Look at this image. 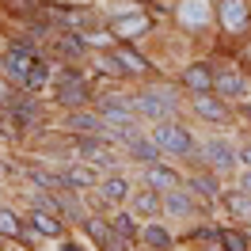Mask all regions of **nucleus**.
<instances>
[{
    "label": "nucleus",
    "mask_w": 251,
    "mask_h": 251,
    "mask_svg": "<svg viewBox=\"0 0 251 251\" xmlns=\"http://www.w3.org/2000/svg\"><path fill=\"white\" fill-rule=\"evenodd\" d=\"M149 141L160 149V156H190V152H194V137H190V129H187V126H179L175 118L156 122Z\"/></svg>",
    "instance_id": "obj_1"
},
{
    "label": "nucleus",
    "mask_w": 251,
    "mask_h": 251,
    "mask_svg": "<svg viewBox=\"0 0 251 251\" xmlns=\"http://www.w3.org/2000/svg\"><path fill=\"white\" fill-rule=\"evenodd\" d=\"M129 107H133V114H141V118L164 122V118H172V114H175L179 99H175V92H168V88H152V92L129 95Z\"/></svg>",
    "instance_id": "obj_2"
},
{
    "label": "nucleus",
    "mask_w": 251,
    "mask_h": 251,
    "mask_svg": "<svg viewBox=\"0 0 251 251\" xmlns=\"http://www.w3.org/2000/svg\"><path fill=\"white\" fill-rule=\"evenodd\" d=\"M209 88H217L221 99H248V76H244V73H236L232 65H228V69H221V73H213Z\"/></svg>",
    "instance_id": "obj_3"
},
{
    "label": "nucleus",
    "mask_w": 251,
    "mask_h": 251,
    "mask_svg": "<svg viewBox=\"0 0 251 251\" xmlns=\"http://www.w3.org/2000/svg\"><path fill=\"white\" fill-rule=\"evenodd\" d=\"M202 156L209 168L225 172V168H236V145L225 137H209V141H202Z\"/></svg>",
    "instance_id": "obj_4"
},
{
    "label": "nucleus",
    "mask_w": 251,
    "mask_h": 251,
    "mask_svg": "<svg viewBox=\"0 0 251 251\" xmlns=\"http://www.w3.org/2000/svg\"><path fill=\"white\" fill-rule=\"evenodd\" d=\"M145 187L156 190V194H164V190H175L183 187V179H179V172L175 168H164V164H145Z\"/></svg>",
    "instance_id": "obj_5"
},
{
    "label": "nucleus",
    "mask_w": 251,
    "mask_h": 251,
    "mask_svg": "<svg viewBox=\"0 0 251 251\" xmlns=\"http://www.w3.org/2000/svg\"><path fill=\"white\" fill-rule=\"evenodd\" d=\"M160 213H168V217H190V213H194V198H190V190L187 187L164 190V194H160Z\"/></svg>",
    "instance_id": "obj_6"
},
{
    "label": "nucleus",
    "mask_w": 251,
    "mask_h": 251,
    "mask_svg": "<svg viewBox=\"0 0 251 251\" xmlns=\"http://www.w3.org/2000/svg\"><path fill=\"white\" fill-rule=\"evenodd\" d=\"M194 110H198V118H205V122H228L232 118V110H228V103L225 99H217V95H194Z\"/></svg>",
    "instance_id": "obj_7"
},
{
    "label": "nucleus",
    "mask_w": 251,
    "mask_h": 251,
    "mask_svg": "<svg viewBox=\"0 0 251 251\" xmlns=\"http://www.w3.org/2000/svg\"><path fill=\"white\" fill-rule=\"evenodd\" d=\"M80 156L99 164V168H114V164H118V156L103 145V137H80Z\"/></svg>",
    "instance_id": "obj_8"
},
{
    "label": "nucleus",
    "mask_w": 251,
    "mask_h": 251,
    "mask_svg": "<svg viewBox=\"0 0 251 251\" xmlns=\"http://www.w3.org/2000/svg\"><path fill=\"white\" fill-rule=\"evenodd\" d=\"M65 126H69L73 133H84V137H99V133H103V118L92 114V110H73V114L65 118Z\"/></svg>",
    "instance_id": "obj_9"
},
{
    "label": "nucleus",
    "mask_w": 251,
    "mask_h": 251,
    "mask_svg": "<svg viewBox=\"0 0 251 251\" xmlns=\"http://www.w3.org/2000/svg\"><path fill=\"white\" fill-rule=\"evenodd\" d=\"M209 80H213V69L205 61H194V65H187V73H183V84H187L194 95H202V92H209Z\"/></svg>",
    "instance_id": "obj_10"
},
{
    "label": "nucleus",
    "mask_w": 251,
    "mask_h": 251,
    "mask_svg": "<svg viewBox=\"0 0 251 251\" xmlns=\"http://www.w3.org/2000/svg\"><path fill=\"white\" fill-rule=\"evenodd\" d=\"M221 19L228 31H244L248 27V4L244 0H221Z\"/></svg>",
    "instance_id": "obj_11"
},
{
    "label": "nucleus",
    "mask_w": 251,
    "mask_h": 251,
    "mask_svg": "<svg viewBox=\"0 0 251 251\" xmlns=\"http://www.w3.org/2000/svg\"><path fill=\"white\" fill-rule=\"evenodd\" d=\"M50 198H53V213H65L69 221L84 225V217H88V213H84V205H80L76 198H73V194H65V187H61V190H53Z\"/></svg>",
    "instance_id": "obj_12"
},
{
    "label": "nucleus",
    "mask_w": 251,
    "mask_h": 251,
    "mask_svg": "<svg viewBox=\"0 0 251 251\" xmlns=\"http://www.w3.org/2000/svg\"><path fill=\"white\" fill-rule=\"evenodd\" d=\"M27 69H31V57H27V53H8V57L0 61V73L8 76V84H23V80H27Z\"/></svg>",
    "instance_id": "obj_13"
},
{
    "label": "nucleus",
    "mask_w": 251,
    "mask_h": 251,
    "mask_svg": "<svg viewBox=\"0 0 251 251\" xmlns=\"http://www.w3.org/2000/svg\"><path fill=\"white\" fill-rule=\"evenodd\" d=\"M27 221L34 225V232H38V236H61L65 232V225L57 221V213H50V209H34Z\"/></svg>",
    "instance_id": "obj_14"
},
{
    "label": "nucleus",
    "mask_w": 251,
    "mask_h": 251,
    "mask_svg": "<svg viewBox=\"0 0 251 251\" xmlns=\"http://www.w3.org/2000/svg\"><path fill=\"white\" fill-rule=\"evenodd\" d=\"M133 217H160V194L156 190H137L133 194Z\"/></svg>",
    "instance_id": "obj_15"
},
{
    "label": "nucleus",
    "mask_w": 251,
    "mask_h": 251,
    "mask_svg": "<svg viewBox=\"0 0 251 251\" xmlns=\"http://www.w3.org/2000/svg\"><path fill=\"white\" fill-rule=\"evenodd\" d=\"M190 187V198H205V202H213L221 194V183H217V175H194L187 183Z\"/></svg>",
    "instance_id": "obj_16"
},
{
    "label": "nucleus",
    "mask_w": 251,
    "mask_h": 251,
    "mask_svg": "<svg viewBox=\"0 0 251 251\" xmlns=\"http://www.w3.org/2000/svg\"><path fill=\"white\" fill-rule=\"evenodd\" d=\"M129 160H137V164H156L160 160V149L152 141H149V137H133V141H129Z\"/></svg>",
    "instance_id": "obj_17"
},
{
    "label": "nucleus",
    "mask_w": 251,
    "mask_h": 251,
    "mask_svg": "<svg viewBox=\"0 0 251 251\" xmlns=\"http://www.w3.org/2000/svg\"><path fill=\"white\" fill-rule=\"evenodd\" d=\"M99 194H103L107 202H126V198H129V183H126L122 175H107V179L99 183Z\"/></svg>",
    "instance_id": "obj_18"
},
{
    "label": "nucleus",
    "mask_w": 251,
    "mask_h": 251,
    "mask_svg": "<svg viewBox=\"0 0 251 251\" xmlns=\"http://www.w3.org/2000/svg\"><path fill=\"white\" fill-rule=\"evenodd\" d=\"M0 236H12V240H34V236L23 228V221H19L12 209H0Z\"/></svg>",
    "instance_id": "obj_19"
},
{
    "label": "nucleus",
    "mask_w": 251,
    "mask_h": 251,
    "mask_svg": "<svg viewBox=\"0 0 251 251\" xmlns=\"http://www.w3.org/2000/svg\"><path fill=\"white\" fill-rule=\"evenodd\" d=\"M61 183L69 190H84V187H92V183H95V172H92V168H65Z\"/></svg>",
    "instance_id": "obj_20"
},
{
    "label": "nucleus",
    "mask_w": 251,
    "mask_h": 251,
    "mask_svg": "<svg viewBox=\"0 0 251 251\" xmlns=\"http://www.w3.org/2000/svg\"><path fill=\"white\" fill-rule=\"evenodd\" d=\"M53 46L65 57H84V34H53Z\"/></svg>",
    "instance_id": "obj_21"
},
{
    "label": "nucleus",
    "mask_w": 251,
    "mask_h": 251,
    "mask_svg": "<svg viewBox=\"0 0 251 251\" xmlns=\"http://www.w3.org/2000/svg\"><path fill=\"white\" fill-rule=\"evenodd\" d=\"M57 103H65V107H84V103H88V84H69V88H57Z\"/></svg>",
    "instance_id": "obj_22"
},
{
    "label": "nucleus",
    "mask_w": 251,
    "mask_h": 251,
    "mask_svg": "<svg viewBox=\"0 0 251 251\" xmlns=\"http://www.w3.org/2000/svg\"><path fill=\"white\" fill-rule=\"evenodd\" d=\"M8 107L16 114L19 122H38V103H34L31 95H23V99H8Z\"/></svg>",
    "instance_id": "obj_23"
},
{
    "label": "nucleus",
    "mask_w": 251,
    "mask_h": 251,
    "mask_svg": "<svg viewBox=\"0 0 251 251\" xmlns=\"http://www.w3.org/2000/svg\"><path fill=\"white\" fill-rule=\"evenodd\" d=\"M179 16H183V23H187V27H202L205 19H209V8H205L202 0H187Z\"/></svg>",
    "instance_id": "obj_24"
},
{
    "label": "nucleus",
    "mask_w": 251,
    "mask_h": 251,
    "mask_svg": "<svg viewBox=\"0 0 251 251\" xmlns=\"http://www.w3.org/2000/svg\"><path fill=\"white\" fill-rule=\"evenodd\" d=\"M141 240H145L152 251H168V248H172V236L164 232L160 225H145V228H141Z\"/></svg>",
    "instance_id": "obj_25"
},
{
    "label": "nucleus",
    "mask_w": 251,
    "mask_h": 251,
    "mask_svg": "<svg viewBox=\"0 0 251 251\" xmlns=\"http://www.w3.org/2000/svg\"><path fill=\"white\" fill-rule=\"evenodd\" d=\"M107 225H110V232H114V236H122V240H133V236H137L133 213H114V217H110Z\"/></svg>",
    "instance_id": "obj_26"
},
{
    "label": "nucleus",
    "mask_w": 251,
    "mask_h": 251,
    "mask_svg": "<svg viewBox=\"0 0 251 251\" xmlns=\"http://www.w3.org/2000/svg\"><path fill=\"white\" fill-rule=\"evenodd\" d=\"M46 80H50V65L31 61V69H27V80H23V88H27V92H38Z\"/></svg>",
    "instance_id": "obj_27"
},
{
    "label": "nucleus",
    "mask_w": 251,
    "mask_h": 251,
    "mask_svg": "<svg viewBox=\"0 0 251 251\" xmlns=\"http://www.w3.org/2000/svg\"><path fill=\"white\" fill-rule=\"evenodd\" d=\"M27 179H31V183H38L42 190H61V187H65L61 175H53V172H38V168H27Z\"/></svg>",
    "instance_id": "obj_28"
},
{
    "label": "nucleus",
    "mask_w": 251,
    "mask_h": 251,
    "mask_svg": "<svg viewBox=\"0 0 251 251\" xmlns=\"http://www.w3.org/2000/svg\"><path fill=\"white\" fill-rule=\"evenodd\" d=\"M228 209H232V217L248 221V217H251V202H248V190H232V194H228Z\"/></svg>",
    "instance_id": "obj_29"
},
{
    "label": "nucleus",
    "mask_w": 251,
    "mask_h": 251,
    "mask_svg": "<svg viewBox=\"0 0 251 251\" xmlns=\"http://www.w3.org/2000/svg\"><path fill=\"white\" fill-rule=\"evenodd\" d=\"M84 232L92 236L95 244H107V240H110V225H107V221H99V217H84Z\"/></svg>",
    "instance_id": "obj_30"
},
{
    "label": "nucleus",
    "mask_w": 251,
    "mask_h": 251,
    "mask_svg": "<svg viewBox=\"0 0 251 251\" xmlns=\"http://www.w3.org/2000/svg\"><path fill=\"white\" fill-rule=\"evenodd\" d=\"M145 27H149V23H145V16H126V19H118V23H114V31H118V34H129V38H133L137 31H145Z\"/></svg>",
    "instance_id": "obj_31"
},
{
    "label": "nucleus",
    "mask_w": 251,
    "mask_h": 251,
    "mask_svg": "<svg viewBox=\"0 0 251 251\" xmlns=\"http://www.w3.org/2000/svg\"><path fill=\"white\" fill-rule=\"evenodd\" d=\"M217 240L225 251H248V236L244 232H217Z\"/></svg>",
    "instance_id": "obj_32"
},
{
    "label": "nucleus",
    "mask_w": 251,
    "mask_h": 251,
    "mask_svg": "<svg viewBox=\"0 0 251 251\" xmlns=\"http://www.w3.org/2000/svg\"><path fill=\"white\" fill-rule=\"evenodd\" d=\"M114 57H118V61H126L122 69H129V73H141V69H145V61L137 57V53H133V50H126V46L114 50Z\"/></svg>",
    "instance_id": "obj_33"
},
{
    "label": "nucleus",
    "mask_w": 251,
    "mask_h": 251,
    "mask_svg": "<svg viewBox=\"0 0 251 251\" xmlns=\"http://www.w3.org/2000/svg\"><path fill=\"white\" fill-rule=\"evenodd\" d=\"M99 69H103V73H114V76H122V73H126L122 61H118L114 53H110V57H99Z\"/></svg>",
    "instance_id": "obj_34"
},
{
    "label": "nucleus",
    "mask_w": 251,
    "mask_h": 251,
    "mask_svg": "<svg viewBox=\"0 0 251 251\" xmlns=\"http://www.w3.org/2000/svg\"><path fill=\"white\" fill-rule=\"evenodd\" d=\"M61 251H84V248H80V244H73V240H65V244H61Z\"/></svg>",
    "instance_id": "obj_35"
},
{
    "label": "nucleus",
    "mask_w": 251,
    "mask_h": 251,
    "mask_svg": "<svg viewBox=\"0 0 251 251\" xmlns=\"http://www.w3.org/2000/svg\"><path fill=\"white\" fill-rule=\"evenodd\" d=\"M4 99H8V84L0 80V103H4Z\"/></svg>",
    "instance_id": "obj_36"
}]
</instances>
